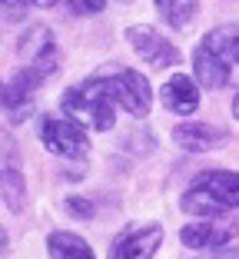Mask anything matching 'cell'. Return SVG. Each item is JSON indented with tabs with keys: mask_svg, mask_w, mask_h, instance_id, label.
Masks as SVG:
<instances>
[{
	"mask_svg": "<svg viewBox=\"0 0 239 259\" xmlns=\"http://www.w3.org/2000/svg\"><path fill=\"white\" fill-rule=\"evenodd\" d=\"M60 110L97 133H107L116 126V100L107 93V87L97 76H86L80 83L67 87L60 97Z\"/></svg>",
	"mask_w": 239,
	"mask_h": 259,
	"instance_id": "2",
	"label": "cell"
},
{
	"mask_svg": "<svg viewBox=\"0 0 239 259\" xmlns=\"http://www.w3.org/2000/svg\"><path fill=\"white\" fill-rule=\"evenodd\" d=\"M160 103L176 116H193L200 110V83L186 73H173L160 87Z\"/></svg>",
	"mask_w": 239,
	"mask_h": 259,
	"instance_id": "12",
	"label": "cell"
},
{
	"mask_svg": "<svg viewBox=\"0 0 239 259\" xmlns=\"http://www.w3.org/2000/svg\"><path fill=\"white\" fill-rule=\"evenodd\" d=\"M30 7H40V10H50V7H57L60 0H27Z\"/></svg>",
	"mask_w": 239,
	"mask_h": 259,
	"instance_id": "18",
	"label": "cell"
},
{
	"mask_svg": "<svg viewBox=\"0 0 239 259\" xmlns=\"http://www.w3.org/2000/svg\"><path fill=\"white\" fill-rule=\"evenodd\" d=\"M60 4L73 17H93V14H103L107 10V0H60Z\"/></svg>",
	"mask_w": 239,
	"mask_h": 259,
	"instance_id": "16",
	"label": "cell"
},
{
	"mask_svg": "<svg viewBox=\"0 0 239 259\" xmlns=\"http://www.w3.org/2000/svg\"><path fill=\"white\" fill-rule=\"evenodd\" d=\"M17 57L30 67H40L43 73H54L57 70V40L50 33L46 23H37V27H27L17 40Z\"/></svg>",
	"mask_w": 239,
	"mask_h": 259,
	"instance_id": "10",
	"label": "cell"
},
{
	"mask_svg": "<svg viewBox=\"0 0 239 259\" xmlns=\"http://www.w3.org/2000/svg\"><path fill=\"white\" fill-rule=\"evenodd\" d=\"M97 80L107 87V93L116 100V107L126 110L130 116H147L153 107V87L139 70L126 67V63H103L97 70Z\"/></svg>",
	"mask_w": 239,
	"mask_h": 259,
	"instance_id": "4",
	"label": "cell"
},
{
	"mask_svg": "<svg viewBox=\"0 0 239 259\" xmlns=\"http://www.w3.org/2000/svg\"><path fill=\"white\" fill-rule=\"evenodd\" d=\"M46 76L50 73H43L40 67L23 63V67L10 76V83H4V100H0V107H4V113H7L10 123L27 120V113H30V107H33V97L40 93V87H43Z\"/></svg>",
	"mask_w": 239,
	"mask_h": 259,
	"instance_id": "6",
	"label": "cell"
},
{
	"mask_svg": "<svg viewBox=\"0 0 239 259\" xmlns=\"http://www.w3.org/2000/svg\"><path fill=\"white\" fill-rule=\"evenodd\" d=\"M163 243L160 223H133L110 243L107 259H153Z\"/></svg>",
	"mask_w": 239,
	"mask_h": 259,
	"instance_id": "9",
	"label": "cell"
},
{
	"mask_svg": "<svg viewBox=\"0 0 239 259\" xmlns=\"http://www.w3.org/2000/svg\"><path fill=\"white\" fill-rule=\"evenodd\" d=\"M232 37H236V27H216L200 37L193 50V76L203 90H223L229 87L232 76Z\"/></svg>",
	"mask_w": 239,
	"mask_h": 259,
	"instance_id": "3",
	"label": "cell"
},
{
	"mask_svg": "<svg viewBox=\"0 0 239 259\" xmlns=\"http://www.w3.org/2000/svg\"><path fill=\"white\" fill-rule=\"evenodd\" d=\"M153 7H156L160 20L166 23L170 30H186V27L193 23L200 4H196V0H153Z\"/></svg>",
	"mask_w": 239,
	"mask_h": 259,
	"instance_id": "14",
	"label": "cell"
},
{
	"mask_svg": "<svg viewBox=\"0 0 239 259\" xmlns=\"http://www.w3.org/2000/svg\"><path fill=\"white\" fill-rule=\"evenodd\" d=\"M186 216H226L239 209V173L236 169H203L189 180L179 196Z\"/></svg>",
	"mask_w": 239,
	"mask_h": 259,
	"instance_id": "1",
	"label": "cell"
},
{
	"mask_svg": "<svg viewBox=\"0 0 239 259\" xmlns=\"http://www.w3.org/2000/svg\"><path fill=\"white\" fill-rule=\"evenodd\" d=\"M7 252V233H4V226H0V256Z\"/></svg>",
	"mask_w": 239,
	"mask_h": 259,
	"instance_id": "20",
	"label": "cell"
},
{
	"mask_svg": "<svg viewBox=\"0 0 239 259\" xmlns=\"http://www.w3.org/2000/svg\"><path fill=\"white\" fill-rule=\"evenodd\" d=\"M232 60H236V67H239V27H236V37H232Z\"/></svg>",
	"mask_w": 239,
	"mask_h": 259,
	"instance_id": "19",
	"label": "cell"
},
{
	"mask_svg": "<svg viewBox=\"0 0 239 259\" xmlns=\"http://www.w3.org/2000/svg\"><path fill=\"white\" fill-rule=\"evenodd\" d=\"M239 236V220L226 216H200L179 229V243L186 249H226Z\"/></svg>",
	"mask_w": 239,
	"mask_h": 259,
	"instance_id": "7",
	"label": "cell"
},
{
	"mask_svg": "<svg viewBox=\"0 0 239 259\" xmlns=\"http://www.w3.org/2000/svg\"><path fill=\"white\" fill-rule=\"evenodd\" d=\"M0 100H4V83H0Z\"/></svg>",
	"mask_w": 239,
	"mask_h": 259,
	"instance_id": "22",
	"label": "cell"
},
{
	"mask_svg": "<svg viewBox=\"0 0 239 259\" xmlns=\"http://www.w3.org/2000/svg\"><path fill=\"white\" fill-rule=\"evenodd\" d=\"M37 137L60 160H86L90 156V130L67 113H43L37 120Z\"/></svg>",
	"mask_w": 239,
	"mask_h": 259,
	"instance_id": "5",
	"label": "cell"
},
{
	"mask_svg": "<svg viewBox=\"0 0 239 259\" xmlns=\"http://www.w3.org/2000/svg\"><path fill=\"white\" fill-rule=\"evenodd\" d=\"M232 116H236V123H239V90H236V97H232Z\"/></svg>",
	"mask_w": 239,
	"mask_h": 259,
	"instance_id": "21",
	"label": "cell"
},
{
	"mask_svg": "<svg viewBox=\"0 0 239 259\" xmlns=\"http://www.w3.org/2000/svg\"><path fill=\"white\" fill-rule=\"evenodd\" d=\"M0 199L7 203L10 213H23V203H27V183H23V173L17 166L0 169Z\"/></svg>",
	"mask_w": 239,
	"mask_h": 259,
	"instance_id": "15",
	"label": "cell"
},
{
	"mask_svg": "<svg viewBox=\"0 0 239 259\" xmlns=\"http://www.w3.org/2000/svg\"><path fill=\"white\" fill-rule=\"evenodd\" d=\"M63 209H67L70 216H77V220H93V203L90 199H83V196H67L63 199Z\"/></svg>",
	"mask_w": 239,
	"mask_h": 259,
	"instance_id": "17",
	"label": "cell"
},
{
	"mask_svg": "<svg viewBox=\"0 0 239 259\" xmlns=\"http://www.w3.org/2000/svg\"><path fill=\"white\" fill-rule=\"evenodd\" d=\"M126 44H130L133 50L156 70L176 67V63L183 60L179 47L173 44L170 37H163L156 27H150V23H133V27H126Z\"/></svg>",
	"mask_w": 239,
	"mask_h": 259,
	"instance_id": "8",
	"label": "cell"
},
{
	"mask_svg": "<svg viewBox=\"0 0 239 259\" xmlns=\"http://www.w3.org/2000/svg\"><path fill=\"white\" fill-rule=\"evenodd\" d=\"M173 143L179 146L183 153H209V150H219L226 146V130L213 126V123H200V120H189V123H179L173 126Z\"/></svg>",
	"mask_w": 239,
	"mask_h": 259,
	"instance_id": "11",
	"label": "cell"
},
{
	"mask_svg": "<svg viewBox=\"0 0 239 259\" xmlns=\"http://www.w3.org/2000/svg\"><path fill=\"white\" fill-rule=\"evenodd\" d=\"M46 252H50V259H97L90 243L70 229H54L46 236Z\"/></svg>",
	"mask_w": 239,
	"mask_h": 259,
	"instance_id": "13",
	"label": "cell"
},
{
	"mask_svg": "<svg viewBox=\"0 0 239 259\" xmlns=\"http://www.w3.org/2000/svg\"><path fill=\"white\" fill-rule=\"evenodd\" d=\"M0 4H4V7H7V4H10V0H0Z\"/></svg>",
	"mask_w": 239,
	"mask_h": 259,
	"instance_id": "23",
	"label": "cell"
}]
</instances>
